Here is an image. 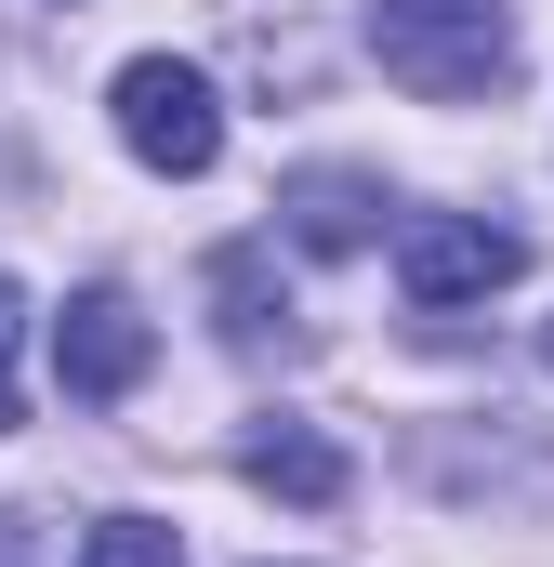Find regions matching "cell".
<instances>
[{
    "label": "cell",
    "instance_id": "obj_6",
    "mask_svg": "<svg viewBox=\"0 0 554 567\" xmlns=\"http://www.w3.org/2000/svg\"><path fill=\"white\" fill-rule=\"evenodd\" d=\"M238 475L277 488V502H304V515H330V502H343V449H330L317 423H290V410H265V423L238 435Z\"/></svg>",
    "mask_w": 554,
    "mask_h": 567
},
{
    "label": "cell",
    "instance_id": "obj_12",
    "mask_svg": "<svg viewBox=\"0 0 554 567\" xmlns=\"http://www.w3.org/2000/svg\"><path fill=\"white\" fill-rule=\"evenodd\" d=\"M542 370H554V317H542Z\"/></svg>",
    "mask_w": 554,
    "mask_h": 567
},
{
    "label": "cell",
    "instance_id": "obj_4",
    "mask_svg": "<svg viewBox=\"0 0 554 567\" xmlns=\"http://www.w3.org/2000/svg\"><path fill=\"white\" fill-rule=\"evenodd\" d=\"M145 357H158V330L133 317V290H80V303L53 317V383H66L80 410H120L145 383Z\"/></svg>",
    "mask_w": 554,
    "mask_h": 567
},
{
    "label": "cell",
    "instance_id": "obj_2",
    "mask_svg": "<svg viewBox=\"0 0 554 567\" xmlns=\"http://www.w3.org/2000/svg\"><path fill=\"white\" fill-rule=\"evenodd\" d=\"M106 120H120V145H133L145 172H172V185H198V172L225 158V93H212L185 53H133L120 93H106Z\"/></svg>",
    "mask_w": 554,
    "mask_h": 567
},
{
    "label": "cell",
    "instance_id": "obj_11",
    "mask_svg": "<svg viewBox=\"0 0 554 567\" xmlns=\"http://www.w3.org/2000/svg\"><path fill=\"white\" fill-rule=\"evenodd\" d=\"M13 317H27V303H13V278H0V357H13Z\"/></svg>",
    "mask_w": 554,
    "mask_h": 567
},
{
    "label": "cell",
    "instance_id": "obj_5",
    "mask_svg": "<svg viewBox=\"0 0 554 567\" xmlns=\"http://www.w3.org/2000/svg\"><path fill=\"white\" fill-rule=\"evenodd\" d=\"M383 212H397V198H383L370 172H290V185H277L290 251H330V265H343V251H370V238H383Z\"/></svg>",
    "mask_w": 554,
    "mask_h": 567
},
{
    "label": "cell",
    "instance_id": "obj_7",
    "mask_svg": "<svg viewBox=\"0 0 554 567\" xmlns=\"http://www.w3.org/2000/svg\"><path fill=\"white\" fill-rule=\"evenodd\" d=\"M212 303H225V343H238V357H304V330H290V290H277V251H265V238L212 251Z\"/></svg>",
    "mask_w": 554,
    "mask_h": 567
},
{
    "label": "cell",
    "instance_id": "obj_3",
    "mask_svg": "<svg viewBox=\"0 0 554 567\" xmlns=\"http://www.w3.org/2000/svg\"><path fill=\"white\" fill-rule=\"evenodd\" d=\"M397 278H410L422 317H449V303H489V290L529 278V238L489 225V212H422L410 238H397Z\"/></svg>",
    "mask_w": 554,
    "mask_h": 567
},
{
    "label": "cell",
    "instance_id": "obj_10",
    "mask_svg": "<svg viewBox=\"0 0 554 567\" xmlns=\"http://www.w3.org/2000/svg\"><path fill=\"white\" fill-rule=\"evenodd\" d=\"M13 423H27V396H13V370H0V435H13Z\"/></svg>",
    "mask_w": 554,
    "mask_h": 567
},
{
    "label": "cell",
    "instance_id": "obj_1",
    "mask_svg": "<svg viewBox=\"0 0 554 567\" xmlns=\"http://www.w3.org/2000/svg\"><path fill=\"white\" fill-rule=\"evenodd\" d=\"M370 53L410 80L422 106H475L515 80V13L502 0H383L370 13Z\"/></svg>",
    "mask_w": 554,
    "mask_h": 567
},
{
    "label": "cell",
    "instance_id": "obj_8",
    "mask_svg": "<svg viewBox=\"0 0 554 567\" xmlns=\"http://www.w3.org/2000/svg\"><path fill=\"white\" fill-rule=\"evenodd\" d=\"M66 567H185V528H158V515H106Z\"/></svg>",
    "mask_w": 554,
    "mask_h": 567
},
{
    "label": "cell",
    "instance_id": "obj_9",
    "mask_svg": "<svg viewBox=\"0 0 554 567\" xmlns=\"http://www.w3.org/2000/svg\"><path fill=\"white\" fill-rule=\"evenodd\" d=\"M40 555V542H27V515H0V567H27Z\"/></svg>",
    "mask_w": 554,
    "mask_h": 567
}]
</instances>
